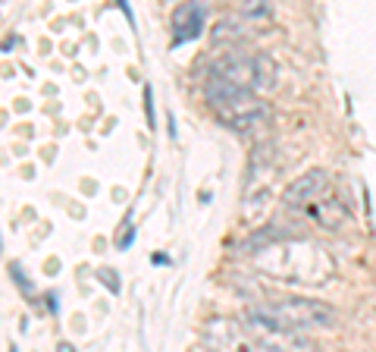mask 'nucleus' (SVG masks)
<instances>
[{"label":"nucleus","instance_id":"1","mask_svg":"<svg viewBox=\"0 0 376 352\" xmlns=\"http://www.w3.org/2000/svg\"><path fill=\"white\" fill-rule=\"evenodd\" d=\"M245 324L279 333V337H301L308 330L336 327V312L326 302L288 296V299L266 302V305H251L245 312Z\"/></svg>","mask_w":376,"mask_h":352},{"label":"nucleus","instance_id":"2","mask_svg":"<svg viewBox=\"0 0 376 352\" xmlns=\"http://www.w3.org/2000/svg\"><path fill=\"white\" fill-rule=\"evenodd\" d=\"M201 346L207 352H320L317 343L304 337H279L260 327H238L232 321H214L201 330Z\"/></svg>","mask_w":376,"mask_h":352},{"label":"nucleus","instance_id":"3","mask_svg":"<svg viewBox=\"0 0 376 352\" xmlns=\"http://www.w3.org/2000/svg\"><path fill=\"white\" fill-rule=\"evenodd\" d=\"M204 101L216 113V120L232 132H254L270 120V104L254 91L238 89V85L220 82V79H207L204 82Z\"/></svg>","mask_w":376,"mask_h":352},{"label":"nucleus","instance_id":"4","mask_svg":"<svg viewBox=\"0 0 376 352\" xmlns=\"http://www.w3.org/2000/svg\"><path fill=\"white\" fill-rule=\"evenodd\" d=\"M329 173L323 170V167H314V170L301 173L298 180H292L286 186V204L288 208H310L314 202H320L326 192H329Z\"/></svg>","mask_w":376,"mask_h":352},{"label":"nucleus","instance_id":"5","mask_svg":"<svg viewBox=\"0 0 376 352\" xmlns=\"http://www.w3.org/2000/svg\"><path fill=\"white\" fill-rule=\"evenodd\" d=\"M207 79H220V82L238 85V89H248L254 82V57L251 54H220L214 63H210V75Z\"/></svg>","mask_w":376,"mask_h":352},{"label":"nucleus","instance_id":"6","mask_svg":"<svg viewBox=\"0 0 376 352\" xmlns=\"http://www.w3.org/2000/svg\"><path fill=\"white\" fill-rule=\"evenodd\" d=\"M204 19H207V10L201 3H182V7L173 10V41L182 45V41H195L204 29Z\"/></svg>","mask_w":376,"mask_h":352},{"label":"nucleus","instance_id":"7","mask_svg":"<svg viewBox=\"0 0 376 352\" xmlns=\"http://www.w3.org/2000/svg\"><path fill=\"white\" fill-rule=\"evenodd\" d=\"M308 214H310V220L320 224L323 230H336L339 224L348 220V208H345V202H339V198H320V202H314L308 208Z\"/></svg>","mask_w":376,"mask_h":352},{"label":"nucleus","instance_id":"8","mask_svg":"<svg viewBox=\"0 0 376 352\" xmlns=\"http://www.w3.org/2000/svg\"><path fill=\"white\" fill-rule=\"evenodd\" d=\"M279 85V67L270 54H254V82L251 91L254 95H264V91H273Z\"/></svg>","mask_w":376,"mask_h":352},{"label":"nucleus","instance_id":"9","mask_svg":"<svg viewBox=\"0 0 376 352\" xmlns=\"http://www.w3.org/2000/svg\"><path fill=\"white\" fill-rule=\"evenodd\" d=\"M242 13H245V16H260V19H264V16H270V10H266V7H260L258 0H251L248 7H242Z\"/></svg>","mask_w":376,"mask_h":352},{"label":"nucleus","instance_id":"10","mask_svg":"<svg viewBox=\"0 0 376 352\" xmlns=\"http://www.w3.org/2000/svg\"><path fill=\"white\" fill-rule=\"evenodd\" d=\"M10 274H13V277H16V283L23 286L25 292H29V280H25V274H23V268H19V264H13V268H10Z\"/></svg>","mask_w":376,"mask_h":352},{"label":"nucleus","instance_id":"11","mask_svg":"<svg viewBox=\"0 0 376 352\" xmlns=\"http://www.w3.org/2000/svg\"><path fill=\"white\" fill-rule=\"evenodd\" d=\"M101 277H103V283L110 286L113 292H119V277H116V274H110V270H101Z\"/></svg>","mask_w":376,"mask_h":352},{"label":"nucleus","instance_id":"12","mask_svg":"<svg viewBox=\"0 0 376 352\" xmlns=\"http://www.w3.org/2000/svg\"><path fill=\"white\" fill-rule=\"evenodd\" d=\"M145 104H148V123L154 126V104H151V89H145Z\"/></svg>","mask_w":376,"mask_h":352},{"label":"nucleus","instance_id":"13","mask_svg":"<svg viewBox=\"0 0 376 352\" xmlns=\"http://www.w3.org/2000/svg\"><path fill=\"white\" fill-rule=\"evenodd\" d=\"M60 352H73V346H69V343H60Z\"/></svg>","mask_w":376,"mask_h":352}]
</instances>
